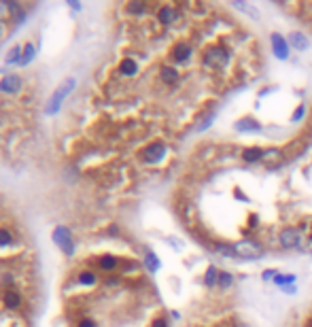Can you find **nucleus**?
I'll return each mask as SVG.
<instances>
[{
  "label": "nucleus",
  "mask_w": 312,
  "mask_h": 327,
  "mask_svg": "<svg viewBox=\"0 0 312 327\" xmlns=\"http://www.w3.org/2000/svg\"><path fill=\"white\" fill-rule=\"evenodd\" d=\"M162 81L168 83V85H174L179 81V73H176L174 68H164L162 70Z\"/></svg>",
  "instance_id": "nucleus-9"
},
{
  "label": "nucleus",
  "mask_w": 312,
  "mask_h": 327,
  "mask_svg": "<svg viewBox=\"0 0 312 327\" xmlns=\"http://www.w3.org/2000/svg\"><path fill=\"white\" fill-rule=\"evenodd\" d=\"M34 58V45H30V42H28V45L24 47V58H21V66H26V64H30V60Z\"/></svg>",
  "instance_id": "nucleus-11"
},
{
  "label": "nucleus",
  "mask_w": 312,
  "mask_h": 327,
  "mask_svg": "<svg viewBox=\"0 0 312 327\" xmlns=\"http://www.w3.org/2000/svg\"><path fill=\"white\" fill-rule=\"evenodd\" d=\"M21 77L19 75H7L3 77V81H0V92H5V94H17L21 90Z\"/></svg>",
  "instance_id": "nucleus-3"
},
{
  "label": "nucleus",
  "mask_w": 312,
  "mask_h": 327,
  "mask_svg": "<svg viewBox=\"0 0 312 327\" xmlns=\"http://www.w3.org/2000/svg\"><path fill=\"white\" fill-rule=\"evenodd\" d=\"M0 34H3V28H0Z\"/></svg>",
  "instance_id": "nucleus-16"
},
{
  "label": "nucleus",
  "mask_w": 312,
  "mask_h": 327,
  "mask_svg": "<svg viewBox=\"0 0 312 327\" xmlns=\"http://www.w3.org/2000/svg\"><path fill=\"white\" fill-rule=\"evenodd\" d=\"M119 266V259L113 257V255H104V257H100V261H98V268L104 270V272H110V270H115Z\"/></svg>",
  "instance_id": "nucleus-6"
},
{
  "label": "nucleus",
  "mask_w": 312,
  "mask_h": 327,
  "mask_svg": "<svg viewBox=\"0 0 312 327\" xmlns=\"http://www.w3.org/2000/svg\"><path fill=\"white\" fill-rule=\"evenodd\" d=\"M164 153H166L164 143H153V145H149V147L143 151V158H145V162L155 164L158 160H162V155H164Z\"/></svg>",
  "instance_id": "nucleus-4"
},
{
  "label": "nucleus",
  "mask_w": 312,
  "mask_h": 327,
  "mask_svg": "<svg viewBox=\"0 0 312 327\" xmlns=\"http://www.w3.org/2000/svg\"><path fill=\"white\" fill-rule=\"evenodd\" d=\"M0 19H11V3H0Z\"/></svg>",
  "instance_id": "nucleus-13"
},
{
  "label": "nucleus",
  "mask_w": 312,
  "mask_h": 327,
  "mask_svg": "<svg viewBox=\"0 0 312 327\" xmlns=\"http://www.w3.org/2000/svg\"><path fill=\"white\" fill-rule=\"evenodd\" d=\"M21 47H13L11 51H9V55H7V64H13V62H17V64H21Z\"/></svg>",
  "instance_id": "nucleus-10"
},
{
  "label": "nucleus",
  "mask_w": 312,
  "mask_h": 327,
  "mask_svg": "<svg viewBox=\"0 0 312 327\" xmlns=\"http://www.w3.org/2000/svg\"><path fill=\"white\" fill-rule=\"evenodd\" d=\"M13 243V234L11 230H5V227H0V247H7Z\"/></svg>",
  "instance_id": "nucleus-12"
},
{
  "label": "nucleus",
  "mask_w": 312,
  "mask_h": 327,
  "mask_svg": "<svg viewBox=\"0 0 312 327\" xmlns=\"http://www.w3.org/2000/svg\"><path fill=\"white\" fill-rule=\"evenodd\" d=\"M77 85V81L75 79H68L64 85H60L58 88V92H55L53 96H51V100H49V106H47V115H55V113L60 111V106H62V102L68 98V94L73 92V88Z\"/></svg>",
  "instance_id": "nucleus-1"
},
{
  "label": "nucleus",
  "mask_w": 312,
  "mask_h": 327,
  "mask_svg": "<svg viewBox=\"0 0 312 327\" xmlns=\"http://www.w3.org/2000/svg\"><path fill=\"white\" fill-rule=\"evenodd\" d=\"M70 7H73L75 11H81V5H79V3H75V0H70Z\"/></svg>",
  "instance_id": "nucleus-15"
},
{
  "label": "nucleus",
  "mask_w": 312,
  "mask_h": 327,
  "mask_svg": "<svg viewBox=\"0 0 312 327\" xmlns=\"http://www.w3.org/2000/svg\"><path fill=\"white\" fill-rule=\"evenodd\" d=\"M79 282H81V285H85V287H92V285H96V282H98V276L94 272H90V270H85V272L79 274Z\"/></svg>",
  "instance_id": "nucleus-8"
},
{
  "label": "nucleus",
  "mask_w": 312,
  "mask_h": 327,
  "mask_svg": "<svg viewBox=\"0 0 312 327\" xmlns=\"http://www.w3.org/2000/svg\"><path fill=\"white\" fill-rule=\"evenodd\" d=\"M53 240H55V245H58L64 255H68V257H73L75 255V243H73V234H70L68 227L64 225H58L53 230Z\"/></svg>",
  "instance_id": "nucleus-2"
},
{
  "label": "nucleus",
  "mask_w": 312,
  "mask_h": 327,
  "mask_svg": "<svg viewBox=\"0 0 312 327\" xmlns=\"http://www.w3.org/2000/svg\"><path fill=\"white\" fill-rule=\"evenodd\" d=\"M136 70H138V66H136V62H134L132 58H125V60L119 64V73H121V75H125V77L136 75Z\"/></svg>",
  "instance_id": "nucleus-7"
},
{
  "label": "nucleus",
  "mask_w": 312,
  "mask_h": 327,
  "mask_svg": "<svg viewBox=\"0 0 312 327\" xmlns=\"http://www.w3.org/2000/svg\"><path fill=\"white\" fill-rule=\"evenodd\" d=\"M77 327H96V323H94L92 319H81Z\"/></svg>",
  "instance_id": "nucleus-14"
},
{
  "label": "nucleus",
  "mask_w": 312,
  "mask_h": 327,
  "mask_svg": "<svg viewBox=\"0 0 312 327\" xmlns=\"http://www.w3.org/2000/svg\"><path fill=\"white\" fill-rule=\"evenodd\" d=\"M5 306L7 308H19L21 306V293L17 291V289H13V287H9L7 291H5Z\"/></svg>",
  "instance_id": "nucleus-5"
}]
</instances>
